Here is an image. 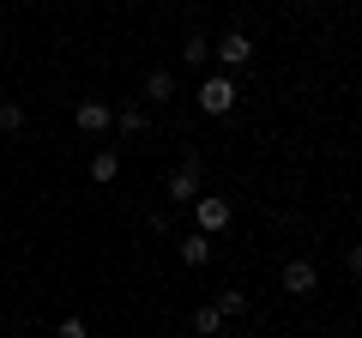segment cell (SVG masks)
I'll list each match as a JSON object with an SVG mask.
<instances>
[{
  "mask_svg": "<svg viewBox=\"0 0 362 338\" xmlns=\"http://www.w3.org/2000/svg\"><path fill=\"white\" fill-rule=\"evenodd\" d=\"M235 97H242V91H235V78H230V73H211V78H199L194 103L206 109V115H230V109H235Z\"/></svg>",
  "mask_w": 362,
  "mask_h": 338,
  "instance_id": "6da1fadb",
  "label": "cell"
},
{
  "mask_svg": "<svg viewBox=\"0 0 362 338\" xmlns=\"http://www.w3.org/2000/svg\"><path fill=\"white\" fill-rule=\"evenodd\" d=\"M199 194H206V169H199V157H181V163L169 169V199H175V206H194Z\"/></svg>",
  "mask_w": 362,
  "mask_h": 338,
  "instance_id": "7a4b0ae2",
  "label": "cell"
},
{
  "mask_svg": "<svg viewBox=\"0 0 362 338\" xmlns=\"http://www.w3.org/2000/svg\"><path fill=\"white\" fill-rule=\"evenodd\" d=\"M230 218H235V206L223 194H199L194 199V230L199 235H223V230H230Z\"/></svg>",
  "mask_w": 362,
  "mask_h": 338,
  "instance_id": "3957f363",
  "label": "cell"
},
{
  "mask_svg": "<svg viewBox=\"0 0 362 338\" xmlns=\"http://www.w3.org/2000/svg\"><path fill=\"white\" fill-rule=\"evenodd\" d=\"M211 54H218L230 73H242V66H254V37H247V30H223V37L211 42Z\"/></svg>",
  "mask_w": 362,
  "mask_h": 338,
  "instance_id": "277c9868",
  "label": "cell"
},
{
  "mask_svg": "<svg viewBox=\"0 0 362 338\" xmlns=\"http://www.w3.org/2000/svg\"><path fill=\"white\" fill-rule=\"evenodd\" d=\"M284 290L290 296H314V290H320V272H314V260H284Z\"/></svg>",
  "mask_w": 362,
  "mask_h": 338,
  "instance_id": "5b68a950",
  "label": "cell"
},
{
  "mask_svg": "<svg viewBox=\"0 0 362 338\" xmlns=\"http://www.w3.org/2000/svg\"><path fill=\"white\" fill-rule=\"evenodd\" d=\"M73 121H78V133H109V121H115V115H109V103H97V97H85Z\"/></svg>",
  "mask_w": 362,
  "mask_h": 338,
  "instance_id": "8992f818",
  "label": "cell"
},
{
  "mask_svg": "<svg viewBox=\"0 0 362 338\" xmlns=\"http://www.w3.org/2000/svg\"><path fill=\"white\" fill-rule=\"evenodd\" d=\"M169 97H175V73H169V66L145 73V103H169Z\"/></svg>",
  "mask_w": 362,
  "mask_h": 338,
  "instance_id": "52a82bcc",
  "label": "cell"
},
{
  "mask_svg": "<svg viewBox=\"0 0 362 338\" xmlns=\"http://www.w3.org/2000/svg\"><path fill=\"white\" fill-rule=\"evenodd\" d=\"M194 332H199V338H218V332H223V308H218V302H199Z\"/></svg>",
  "mask_w": 362,
  "mask_h": 338,
  "instance_id": "ba28073f",
  "label": "cell"
},
{
  "mask_svg": "<svg viewBox=\"0 0 362 338\" xmlns=\"http://www.w3.org/2000/svg\"><path fill=\"white\" fill-rule=\"evenodd\" d=\"M181 260H187V266H206L211 260V235H199V230L181 235Z\"/></svg>",
  "mask_w": 362,
  "mask_h": 338,
  "instance_id": "9c48e42d",
  "label": "cell"
},
{
  "mask_svg": "<svg viewBox=\"0 0 362 338\" xmlns=\"http://www.w3.org/2000/svg\"><path fill=\"white\" fill-rule=\"evenodd\" d=\"M115 175H121V157H115V151H97V157H90V182H103V187H109Z\"/></svg>",
  "mask_w": 362,
  "mask_h": 338,
  "instance_id": "30bf717a",
  "label": "cell"
},
{
  "mask_svg": "<svg viewBox=\"0 0 362 338\" xmlns=\"http://www.w3.org/2000/svg\"><path fill=\"white\" fill-rule=\"evenodd\" d=\"M206 61H211V42L199 37V30H194V37L181 42V66H206Z\"/></svg>",
  "mask_w": 362,
  "mask_h": 338,
  "instance_id": "8fae6325",
  "label": "cell"
},
{
  "mask_svg": "<svg viewBox=\"0 0 362 338\" xmlns=\"http://www.w3.org/2000/svg\"><path fill=\"white\" fill-rule=\"evenodd\" d=\"M115 127L127 133V139H139V133H145V109H121V115H115Z\"/></svg>",
  "mask_w": 362,
  "mask_h": 338,
  "instance_id": "7c38bea8",
  "label": "cell"
},
{
  "mask_svg": "<svg viewBox=\"0 0 362 338\" xmlns=\"http://www.w3.org/2000/svg\"><path fill=\"white\" fill-rule=\"evenodd\" d=\"M25 127V103H0V133H18Z\"/></svg>",
  "mask_w": 362,
  "mask_h": 338,
  "instance_id": "4fadbf2b",
  "label": "cell"
},
{
  "mask_svg": "<svg viewBox=\"0 0 362 338\" xmlns=\"http://www.w3.org/2000/svg\"><path fill=\"white\" fill-rule=\"evenodd\" d=\"M218 308H223V320H230V314H247V290H223Z\"/></svg>",
  "mask_w": 362,
  "mask_h": 338,
  "instance_id": "5bb4252c",
  "label": "cell"
},
{
  "mask_svg": "<svg viewBox=\"0 0 362 338\" xmlns=\"http://www.w3.org/2000/svg\"><path fill=\"white\" fill-rule=\"evenodd\" d=\"M54 338H90V326H85V320H78V314H66V320H61V326H54Z\"/></svg>",
  "mask_w": 362,
  "mask_h": 338,
  "instance_id": "9a60e30c",
  "label": "cell"
},
{
  "mask_svg": "<svg viewBox=\"0 0 362 338\" xmlns=\"http://www.w3.org/2000/svg\"><path fill=\"white\" fill-rule=\"evenodd\" d=\"M350 278H362V242L350 247Z\"/></svg>",
  "mask_w": 362,
  "mask_h": 338,
  "instance_id": "2e32d148",
  "label": "cell"
},
{
  "mask_svg": "<svg viewBox=\"0 0 362 338\" xmlns=\"http://www.w3.org/2000/svg\"><path fill=\"white\" fill-rule=\"evenodd\" d=\"M0 326H6V314H0Z\"/></svg>",
  "mask_w": 362,
  "mask_h": 338,
  "instance_id": "e0dca14e",
  "label": "cell"
}]
</instances>
